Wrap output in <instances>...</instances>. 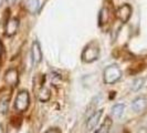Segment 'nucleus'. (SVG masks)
Segmentation results:
<instances>
[{"mask_svg":"<svg viewBox=\"0 0 147 133\" xmlns=\"http://www.w3.org/2000/svg\"><path fill=\"white\" fill-rule=\"evenodd\" d=\"M122 77V71L117 66H107L104 71V82L107 84H112L118 81Z\"/></svg>","mask_w":147,"mask_h":133,"instance_id":"obj_1","label":"nucleus"},{"mask_svg":"<svg viewBox=\"0 0 147 133\" xmlns=\"http://www.w3.org/2000/svg\"><path fill=\"white\" fill-rule=\"evenodd\" d=\"M30 102L29 93L27 91H21L18 93V96H16L15 101V108L20 112H23L28 109Z\"/></svg>","mask_w":147,"mask_h":133,"instance_id":"obj_2","label":"nucleus"},{"mask_svg":"<svg viewBox=\"0 0 147 133\" xmlns=\"http://www.w3.org/2000/svg\"><path fill=\"white\" fill-rule=\"evenodd\" d=\"M98 58V48L94 43L88 45L82 53V59L85 62H93Z\"/></svg>","mask_w":147,"mask_h":133,"instance_id":"obj_3","label":"nucleus"},{"mask_svg":"<svg viewBox=\"0 0 147 133\" xmlns=\"http://www.w3.org/2000/svg\"><path fill=\"white\" fill-rule=\"evenodd\" d=\"M18 80H19V75L16 69H9L5 74V81L11 87H16L18 84Z\"/></svg>","mask_w":147,"mask_h":133,"instance_id":"obj_4","label":"nucleus"},{"mask_svg":"<svg viewBox=\"0 0 147 133\" xmlns=\"http://www.w3.org/2000/svg\"><path fill=\"white\" fill-rule=\"evenodd\" d=\"M131 14H132V8H131V6L129 5H123L122 7L118 8L116 15H117V18L122 22H127V20L131 17Z\"/></svg>","mask_w":147,"mask_h":133,"instance_id":"obj_5","label":"nucleus"},{"mask_svg":"<svg viewBox=\"0 0 147 133\" xmlns=\"http://www.w3.org/2000/svg\"><path fill=\"white\" fill-rule=\"evenodd\" d=\"M31 56H32V62L33 64H39L42 60V52L41 48L38 41H34L32 44V50H31Z\"/></svg>","mask_w":147,"mask_h":133,"instance_id":"obj_6","label":"nucleus"},{"mask_svg":"<svg viewBox=\"0 0 147 133\" xmlns=\"http://www.w3.org/2000/svg\"><path fill=\"white\" fill-rule=\"evenodd\" d=\"M18 28H19V20L17 18L10 19L7 22V24H6V29H5L6 36H9V37L13 36L16 32L18 31Z\"/></svg>","mask_w":147,"mask_h":133,"instance_id":"obj_7","label":"nucleus"},{"mask_svg":"<svg viewBox=\"0 0 147 133\" xmlns=\"http://www.w3.org/2000/svg\"><path fill=\"white\" fill-rule=\"evenodd\" d=\"M147 108V100L145 98H137L132 103V109L135 112H143Z\"/></svg>","mask_w":147,"mask_h":133,"instance_id":"obj_8","label":"nucleus"},{"mask_svg":"<svg viewBox=\"0 0 147 133\" xmlns=\"http://www.w3.org/2000/svg\"><path fill=\"white\" fill-rule=\"evenodd\" d=\"M101 117H102V111L101 110L94 112V113L90 117V119L88 120V130L92 131V130L97 126V123H98V121H100Z\"/></svg>","mask_w":147,"mask_h":133,"instance_id":"obj_9","label":"nucleus"},{"mask_svg":"<svg viewBox=\"0 0 147 133\" xmlns=\"http://www.w3.org/2000/svg\"><path fill=\"white\" fill-rule=\"evenodd\" d=\"M26 8L27 10L31 12V14H36L39 8H40V3L39 0H27L26 1Z\"/></svg>","mask_w":147,"mask_h":133,"instance_id":"obj_10","label":"nucleus"},{"mask_svg":"<svg viewBox=\"0 0 147 133\" xmlns=\"http://www.w3.org/2000/svg\"><path fill=\"white\" fill-rule=\"evenodd\" d=\"M124 109H125L124 104H115V105L112 108V113L114 114V117H116V118H119V117L123 114V112H124Z\"/></svg>","mask_w":147,"mask_h":133,"instance_id":"obj_11","label":"nucleus"},{"mask_svg":"<svg viewBox=\"0 0 147 133\" xmlns=\"http://www.w3.org/2000/svg\"><path fill=\"white\" fill-rule=\"evenodd\" d=\"M111 126H112V121L110 120V118H107L105 120V122L102 124L101 129L97 131V133H109L110 132Z\"/></svg>","mask_w":147,"mask_h":133,"instance_id":"obj_12","label":"nucleus"},{"mask_svg":"<svg viewBox=\"0 0 147 133\" xmlns=\"http://www.w3.org/2000/svg\"><path fill=\"white\" fill-rule=\"evenodd\" d=\"M39 99H40V101H42V102L48 101V100L50 99V91L47 88H42L41 91H40V93H39Z\"/></svg>","mask_w":147,"mask_h":133,"instance_id":"obj_13","label":"nucleus"},{"mask_svg":"<svg viewBox=\"0 0 147 133\" xmlns=\"http://www.w3.org/2000/svg\"><path fill=\"white\" fill-rule=\"evenodd\" d=\"M109 20V10L106 8H103L100 14V24H103Z\"/></svg>","mask_w":147,"mask_h":133,"instance_id":"obj_14","label":"nucleus"},{"mask_svg":"<svg viewBox=\"0 0 147 133\" xmlns=\"http://www.w3.org/2000/svg\"><path fill=\"white\" fill-rule=\"evenodd\" d=\"M144 84V79L143 78H138V79H135L132 84V90L133 91H138Z\"/></svg>","mask_w":147,"mask_h":133,"instance_id":"obj_15","label":"nucleus"},{"mask_svg":"<svg viewBox=\"0 0 147 133\" xmlns=\"http://www.w3.org/2000/svg\"><path fill=\"white\" fill-rule=\"evenodd\" d=\"M17 0H7L8 5H10V6H12V5H15V2Z\"/></svg>","mask_w":147,"mask_h":133,"instance_id":"obj_16","label":"nucleus"},{"mask_svg":"<svg viewBox=\"0 0 147 133\" xmlns=\"http://www.w3.org/2000/svg\"><path fill=\"white\" fill-rule=\"evenodd\" d=\"M45 133H60L58 130H50V131H48V132H45Z\"/></svg>","mask_w":147,"mask_h":133,"instance_id":"obj_17","label":"nucleus"},{"mask_svg":"<svg viewBox=\"0 0 147 133\" xmlns=\"http://www.w3.org/2000/svg\"><path fill=\"white\" fill-rule=\"evenodd\" d=\"M0 133H5V130H3V126L0 124Z\"/></svg>","mask_w":147,"mask_h":133,"instance_id":"obj_18","label":"nucleus"},{"mask_svg":"<svg viewBox=\"0 0 147 133\" xmlns=\"http://www.w3.org/2000/svg\"><path fill=\"white\" fill-rule=\"evenodd\" d=\"M1 51H2V45H1V43H0V54H1Z\"/></svg>","mask_w":147,"mask_h":133,"instance_id":"obj_19","label":"nucleus"},{"mask_svg":"<svg viewBox=\"0 0 147 133\" xmlns=\"http://www.w3.org/2000/svg\"><path fill=\"white\" fill-rule=\"evenodd\" d=\"M1 5H2V0H0V6H1Z\"/></svg>","mask_w":147,"mask_h":133,"instance_id":"obj_20","label":"nucleus"}]
</instances>
